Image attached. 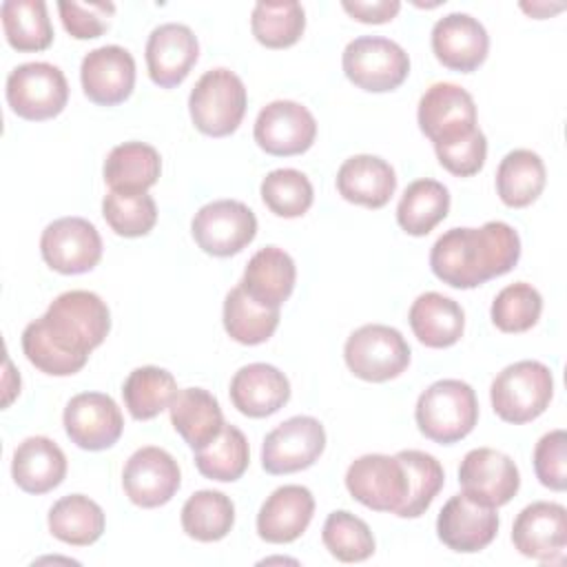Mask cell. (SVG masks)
<instances>
[{
  "mask_svg": "<svg viewBox=\"0 0 567 567\" xmlns=\"http://www.w3.org/2000/svg\"><path fill=\"white\" fill-rule=\"evenodd\" d=\"M111 330V312L100 295L91 290H66L58 295L47 312L22 330V352L31 365L51 377L80 372L91 350Z\"/></svg>",
  "mask_w": 567,
  "mask_h": 567,
  "instance_id": "cell-1",
  "label": "cell"
},
{
  "mask_svg": "<svg viewBox=\"0 0 567 567\" xmlns=\"http://www.w3.org/2000/svg\"><path fill=\"white\" fill-rule=\"evenodd\" d=\"M520 259V237L505 221L450 228L430 250L432 272L447 286L470 290L509 272Z\"/></svg>",
  "mask_w": 567,
  "mask_h": 567,
  "instance_id": "cell-2",
  "label": "cell"
},
{
  "mask_svg": "<svg viewBox=\"0 0 567 567\" xmlns=\"http://www.w3.org/2000/svg\"><path fill=\"white\" fill-rule=\"evenodd\" d=\"M414 419L425 439L452 445L474 430L478 421V401L470 383L461 379H441L421 392Z\"/></svg>",
  "mask_w": 567,
  "mask_h": 567,
  "instance_id": "cell-3",
  "label": "cell"
},
{
  "mask_svg": "<svg viewBox=\"0 0 567 567\" xmlns=\"http://www.w3.org/2000/svg\"><path fill=\"white\" fill-rule=\"evenodd\" d=\"M554 396L551 370L534 359L503 368L489 388L492 408L505 423L523 425L538 419Z\"/></svg>",
  "mask_w": 567,
  "mask_h": 567,
  "instance_id": "cell-4",
  "label": "cell"
},
{
  "mask_svg": "<svg viewBox=\"0 0 567 567\" xmlns=\"http://www.w3.org/2000/svg\"><path fill=\"white\" fill-rule=\"evenodd\" d=\"M246 86L237 73L217 66L206 71L188 95L190 120L197 131L224 137L237 131L246 113Z\"/></svg>",
  "mask_w": 567,
  "mask_h": 567,
  "instance_id": "cell-5",
  "label": "cell"
},
{
  "mask_svg": "<svg viewBox=\"0 0 567 567\" xmlns=\"http://www.w3.org/2000/svg\"><path fill=\"white\" fill-rule=\"evenodd\" d=\"M346 78L370 93L401 86L410 73V58L401 44L381 35H361L346 44L341 55Z\"/></svg>",
  "mask_w": 567,
  "mask_h": 567,
  "instance_id": "cell-6",
  "label": "cell"
},
{
  "mask_svg": "<svg viewBox=\"0 0 567 567\" xmlns=\"http://www.w3.org/2000/svg\"><path fill=\"white\" fill-rule=\"evenodd\" d=\"M343 359L354 377L383 383L399 377L410 365V346L396 328L365 323L348 337Z\"/></svg>",
  "mask_w": 567,
  "mask_h": 567,
  "instance_id": "cell-7",
  "label": "cell"
},
{
  "mask_svg": "<svg viewBox=\"0 0 567 567\" xmlns=\"http://www.w3.org/2000/svg\"><path fill=\"white\" fill-rule=\"evenodd\" d=\"M7 102L22 120H51L69 102V82L55 64L24 62L7 75Z\"/></svg>",
  "mask_w": 567,
  "mask_h": 567,
  "instance_id": "cell-8",
  "label": "cell"
},
{
  "mask_svg": "<svg viewBox=\"0 0 567 567\" xmlns=\"http://www.w3.org/2000/svg\"><path fill=\"white\" fill-rule=\"evenodd\" d=\"M190 233L206 255L230 257L255 239L257 217L244 202L215 199L195 213Z\"/></svg>",
  "mask_w": 567,
  "mask_h": 567,
  "instance_id": "cell-9",
  "label": "cell"
},
{
  "mask_svg": "<svg viewBox=\"0 0 567 567\" xmlns=\"http://www.w3.org/2000/svg\"><path fill=\"white\" fill-rule=\"evenodd\" d=\"M346 487L354 501L374 512L396 514L408 498V472L401 458L388 454H363L346 472Z\"/></svg>",
  "mask_w": 567,
  "mask_h": 567,
  "instance_id": "cell-10",
  "label": "cell"
},
{
  "mask_svg": "<svg viewBox=\"0 0 567 567\" xmlns=\"http://www.w3.org/2000/svg\"><path fill=\"white\" fill-rule=\"evenodd\" d=\"M326 447V430L315 416H290L270 430L261 445L268 474H292L317 463Z\"/></svg>",
  "mask_w": 567,
  "mask_h": 567,
  "instance_id": "cell-11",
  "label": "cell"
},
{
  "mask_svg": "<svg viewBox=\"0 0 567 567\" xmlns=\"http://www.w3.org/2000/svg\"><path fill=\"white\" fill-rule=\"evenodd\" d=\"M44 264L62 275H82L102 259V237L84 217H60L40 237Z\"/></svg>",
  "mask_w": 567,
  "mask_h": 567,
  "instance_id": "cell-12",
  "label": "cell"
},
{
  "mask_svg": "<svg viewBox=\"0 0 567 567\" xmlns=\"http://www.w3.org/2000/svg\"><path fill=\"white\" fill-rule=\"evenodd\" d=\"M419 128L432 144H443L472 133L476 126L474 97L458 84L436 82L419 100Z\"/></svg>",
  "mask_w": 567,
  "mask_h": 567,
  "instance_id": "cell-13",
  "label": "cell"
},
{
  "mask_svg": "<svg viewBox=\"0 0 567 567\" xmlns=\"http://www.w3.org/2000/svg\"><path fill=\"white\" fill-rule=\"evenodd\" d=\"M252 135L257 146L268 155H301L317 137V120L295 100H275L259 111Z\"/></svg>",
  "mask_w": 567,
  "mask_h": 567,
  "instance_id": "cell-14",
  "label": "cell"
},
{
  "mask_svg": "<svg viewBox=\"0 0 567 567\" xmlns=\"http://www.w3.org/2000/svg\"><path fill=\"white\" fill-rule=\"evenodd\" d=\"M458 485L472 501L501 507L516 496L520 474L507 454L492 447H476L470 450L458 465Z\"/></svg>",
  "mask_w": 567,
  "mask_h": 567,
  "instance_id": "cell-15",
  "label": "cell"
},
{
  "mask_svg": "<svg viewBox=\"0 0 567 567\" xmlns=\"http://www.w3.org/2000/svg\"><path fill=\"white\" fill-rule=\"evenodd\" d=\"M179 483L182 472L177 461L155 445L135 450L122 472V487L128 501L144 509L166 505L179 489Z\"/></svg>",
  "mask_w": 567,
  "mask_h": 567,
  "instance_id": "cell-16",
  "label": "cell"
},
{
  "mask_svg": "<svg viewBox=\"0 0 567 567\" xmlns=\"http://www.w3.org/2000/svg\"><path fill=\"white\" fill-rule=\"evenodd\" d=\"M62 423L71 443L89 452H100L115 445L124 430V419L117 403L104 392L75 394L64 408Z\"/></svg>",
  "mask_w": 567,
  "mask_h": 567,
  "instance_id": "cell-17",
  "label": "cell"
},
{
  "mask_svg": "<svg viewBox=\"0 0 567 567\" xmlns=\"http://www.w3.org/2000/svg\"><path fill=\"white\" fill-rule=\"evenodd\" d=\"M514 547L534 560L556 563L567 547V509L560 503L536 501L523 507L512 525Z\"/></svg>",
  "mask_w": 567,
  "mask_h": 567,
  "instance_id": "cell-18",
  "label": "cell"
},
{
  "mask_svg": "<svg viewBox=\"0 0 567 567\" xmlns=\"http://www.w3.org/2000/svg\"><path fill=\"white\" fill-rule=\"evenodd\" d=\"M498 532L496 507L481 505L463 492L452 496L436 518L439 540L458 554H474L485 549Z\"/></svg>",
  "mask_w": 567,
  "mask_h": 567,
  "instance_id": "cell-19",
  "label": "cell"
},
{
  "mask_svg": "<svg viewBox=\"0 0 567 567\" xmlns=\"http://www.w3.org/2000/svg\"><path fill=\"white\" fill-rule=\"evenodd\" d=\"M80 82L91 102L100 106L122 104L135 86V60L124 47H97L82 58Z\"/></svg>",
  "mask_w": 567,
  "mask_h": 567,
  "instance_id": "cell-20",
  "label": "cell"
},
{
  "mask_svg": "<svg viewBox=\"0 0 567 567\" xmlns=\"http://www.w3.org/2000/svg\"><path fill=\"white\" fill-rule=\"evenodd\" d=\"M432 51L443 66L458 73H472L487 58L489 35L476 18L454 11L434 22Z\"/></svg>",
  "mask_w": 567,
  "mask_h": 567,
  "instance_id": "cell-21",
  "label": "cell"
},
{
  "mask_svg": "<svg viewBox=\"0 0 567 567\" xmlns=\"http://www.w3.org/2000/svg\"><path fill=\"white\" fill-rule=\"evenodd\" d=\"M199 58V42L190 27L166 22L151 31L146 40V66L151 80L162 89H173L186 80Z\"/></svg>",
  "mask_w": 567,
  "mask_h": 567,
  "instance_id": "cell-22",
  "label": "cell"
},
{
  "mask_svg": "<svg viewBox=\"0 0 567 567\" xmlns=\"http://www.w3.org/2000/svg\"><path fill=\"white\" fill-rule=\"evenodd\" d=\"M312 514L315 498L308 487L281 485L259 507L257 534L266 543H292L308 529Z\"/></svg>",
  "mask_w": 567,
  "mask_h": 567,
  "instance_id": "cell-23",
  "label": "cell"
},
{
  "mask_svg": "<svg viewBox=\"0 0 567 567\" xmlns=\"http://www.w3.org/2000/svg\"><path fill=\"white\" fill-rule=\"evenodd\" d=\"M233 405L250 419H264L279 412L290 399L288 377L270 363H248L230 379Z\"/></svg>",
  "mask_w": 567,
  "mask_h": 567,
  "instance_id": "cell-24",
  "label": "cell"
},
{
  "mask_svg": "<svg viewBox=\"0 0 567 567\" xmlns=\"http://www.w3.org/2000/svg\"><path fill=\"white\" fill-rule=\"evenodd\" d=\"M337 190L350 204L383 208L396 190V175L383 157L352 155L337 171Z\"/></svg>",
  "mask_w": 567,
  "mask_h": 567,
  "instance_id": "cell-25",
  "label": "cell"
},
{
  "mask_svg": "<svg viewBox=\"0 0 567 567\" xmlns=\"http://www.w3.org/2000/svg\"><path fill=\"white\" fill-rule=\"evenodd\" d=\"M297 268L292 257L279 246L257 250L244 270L239 286L261 306L279 308L295 290Z\"/></svg>",
  "mask_w": 567,
  "mask_h": 567,
  "instance_id": "cell-26",
  "label": "cell"
},
{
  "mask_svg": "<svg viewBox=\"0 0 567 567\" xmlns=\"http://www.w3.org/2000/svg\"><path fill=\"white\" fill-rule=\"evenodd\" d=\"M11 476L22 492L47 494L64 481L66 456L55 441L29 436L13 452Z\"/></svg>",
  "mask_w": 567,
  "mask_h": 567,
  "instance_id": "cell-27",
  "label": "cell"
},
{
  "mask_svg": "<svg viewBox=\"0 0 567 567\" xmlns=\"http://www.w3.org/2000/svg\"><path fill=\"white\" fill-rule=\"evenodd\" d=\"M408 321L423 346L450 348L463 337L465 312L454 299L430 290L412 301Z\"/></svg>",
  "mask_w": 567,
  "mask_h": 567,
  "instance_id": "cell-28",
  "label": "cell"
},
{
  "mask_svg": "<svg viewBox=\"0 0 567 567\" xmlns=\"http://www.w3.org/2000/svg\"><path fill=\"white\" fill-rule=\"evenodd\" d=\"M168 412L175 432L193 452L208 445L226 425L219 401L204 388L177 390Z\"/></svg>",
  "mask_w": 567,
  "mask_h": 567,
  "instance_id": "cell-29",
  "label": "cell"
},
{
  "mask_svg": "<svg viewBox=\"0 0 567 567\" xmlns=\"http://www.w3.org/2000/svg\"><path fill=\"white\" fill-rule=\"evenodd\" d=\"M162 173L157 148L144 142H124L104 159V182L117 193H146Z\"/></svg>",
  "mask_w": 567,
  "mask_h": 567,
  "instance_id": "cell-30",
  "label": "cell"
},
{
  "mask_svg": "<svg viewBox=\"0 0 567 567\" xmlns=\"http://www.w3.org/2000/svg\"><path fill=\"white\" fill-rule=\"evenodd\" d=\"M547 171L538 153L529 148L509 151L496 168V193L509 208H525L538 199Z\"/></svg>",
  "mask_w": 567,
  "mask_h": 567,
  "instance_id": "cell-31",
  "label": "cell"
},
{
  "mask_svg": "<svg viewBox=\"0 0 567 567\" xmlns=\"http://www.w3.org/2000/svg\"><path fill=\"white\" fill-rule=\"evenodd\" d=\"M49 532L73 547L93 545L104 532L102 507L84 494H69L49 509Z\"/></svg>",
  "mask_w": 567,
  "mask_h": 567,
  "instance_id": "cell-32",
  "label": "cell"
},
{
  "mask_svg": "<svg viewBox=\"0 0 567 567\" xmlns=\"http://www.w3.org/2000/svg\"><path fill=\"white\" fill-rule=\"evenodd\" d=\"M447 210L450 190L441 182L423 177L403 190L396 206V221L408 235L423 237L447 217Z\"/></svg>",
  "mask_w": 567,
  "mask_h": 567,
  "instance_id": "cell-33",
  "label": "cell"
},
{
  "mask_svg": "<svg viewBox=\"0 0 567 567\" xmlns=\"http://www.w3.org/2000/svg\"><path fill=\"white\" fill-rule=\"evenodd\" d=\"M279 326V308L257 303L239 284L224 299V328L241 346L268 341Z\"/></svg>",
  "mask_w": 567,
  "mask_h": 567,
  "instance_id": "cell-34",
  "label": "cell"
},
{
  "mask_svg": "<svg viewBox=\"0 0 567 567\" xmlns=\"http://www.w3.org/2000/svg\"><path fill=\"white\" fill-rule=\"evenodd\" d=\"M177 394L175 377L157 365H142L128 372L122 385V399L128 414L137 421L155 419Z\"/></svg>",
  "mask_w": 567,
  "mask_h": 567,
  "instance_id": "cell-35",
  "label": "cell"
},
{
  "mask_svg": "<svg viewBox=\"0 0 567 567\" xmlns=\"http://www.w3.org/2000/svg\"><path fill=\"white\" fill-rule=\"evenodd\" d=\"M233 523L235 505L217 489H199L182 507V529L199 543L221 540L233 529Z\"/></svg>",
  "mask_w": 567,
  "mask_h": 567,
  "instance_id": "cell-36",
  "label": "cell"
},
{
  "mask_svg": "<svg viewBox=\"0 0 567 567\" xmlns=\"http://www.w3.org/2000/svg\"><path fill=\"white\" fill-rule=\"evenodd\" d=\"M7 42L16 51H44L53 42V27L42 0H4L0 7Z\"/></svg>",
  "mask_w": 567,
  "mask_h": 567,
  "instance_id": "cell-37",
  "label": "cell"
},
{
  "mask_svg": "<svg viewBox=\"0 0 567 567\" xmlns=\"http://www.w3.org/2000/svg\"><path fill=\"white\" fill-rule=\"evenodd\" d=\"M250 463V447L244 432L235 425H224L221 432L202 450H195V465L202 476L233 483L244 476Z\"/></svg>",
  "mask_w": 567,
  "mask_h": 567,
  "instance_id": "cell-38",
  "label": "cell"
},
{
  "mask_svg": "<svg viewBox=\"0 0 567 567\" xmlns=\"http://www.w3.org/2000/svg\"><path fill=\"white\" fill-rule=\"evenodd\" d=\"M250 29L259 44L268 49H286L303 35L306 11L295 0L257 2L250 16Z\"/></svg>",
  "mask_w": 567,
  "mask_h": 567,
  "instance_id": "cell-39",
  "label": "cell"
},
{
  "mask_svg": "<svg viewBox=\"0 0 567 567\" xmlns=\"http://www.w3.org/2000/svg\"><path fill=\"white\" fill-rule=\"evenodd\" d=\"M396 456L405 465L408 487H410L408 498H405L403 507L396 512V516L416 518L427 512V507L441 492V487L445 483V474H443L441 463L427 452L401 450V452H396Z\"/></svg>",
  "mask_w": 567,
  "mask_h": 567,
  "instance_id": "cell-40",
  "label": "cell"
},
{
  "mask_svg": "<svg viewBox=\"0 0 567 567\" xmlns=\"http://www.w3.org/2000/svg\"><path fill=\"white\" fill-rule=\"evenodd\" d=\"M321 540L330 556L341 563L368 560L377 547L368 523L350 514L348 509H337L328 514L321 529Z\"/></svg>",
  "mask_w": 567,
  "mask_h": 567,
  "instance_id": "cell-41",
  "label": "cell"
},
{
  "mask_svg": "<svg viewBox=\"0 0 567 567\" xmlns=\"http://www.w3.org/2000/svg\"><path fill=\"white\" fill-rule=\"evenodd\" d=\"M261 199L277 217H301L315 199L310 179L297 168H275L261 179Z\"/></svg>",
  "mask_w": 567,
  "mask_h": 567,
  "instance_id": "cell-42",
  "label": "cell"
},
{
  "mask_svg": "<svg viewBox=\"0 0 567 567\" xmlns=\"http://www.w3.org/2000/svg\"><path fill=\"white\" fill-rule=\"evenodd\" d=\"M102 215L120 237H144L157 221V206L148 193L109 190L102 199Z\"/></svg>",
  "mask_w": 567,
  "mask_h": 567,
  "instance_id": "cell-43",
  "label": "cell"
},
{
  "mask_svg": "<svg viewBox=\"0 0 567 567\" xmlns=\"http://www.w3.org/2000/svg\"><path fill=\"white\" fill-rule=\"evenodd\" d=\"M543 297L527 284L516 281L505 286L492 301V321L501 332H525L540 319Z\"/></svg>",
  "mask_w": 567,
  "mask_h": 567,
  "instance_id": "cell-44",
  "label": "cell"
},
{
  "mask_svg": "<svg viewBox=\"0 0 567 567\" xmlns=\"http://www.w3.org/2000/svg\"><path fill=\"white\" fill-rule=\"evenodd\" d=\"M434 151L445 171H450L456 177H472L485 164L487 140L481 128H474L472 133L458 140L434 144Z\"/></svg>",
  "mask_w": 567,
  "mask_h": 567,
  "instance_id": "cell-45",
  "label": "cell"
},
{
  "mask_svg": "<svg viewBox=\"0 0 567 567\" xmlns=\"http://www.w3.org/2000/svg\"><path fill=\"white\" fill-rule=\"evenodd\" d=\"M534 472L540 485L563 492L567 487V434L551 430L534 447Z\"/></svg>",
  "mask_w": 567,
  "mask_h": 567,
  "instance_id": "cell-46",
  "label": "cell"
},
{
  "mask_svg": "<svg viewBox=\"0 0 567 567\" xmlns=\"http://www.w3.org/2000/svg\"><path fill=\"white\" fill-rule=\"evenodd\" d=\"M60 20L66 33L75 40L100 38L109 29V18L115 13L113 2H58Z\"/></svg>",
  "mask_w": 567,
  "mask_h": 567,
  "instance_id": "cell-47",
  "label": "cell"
},
{
  "mask_svg": "<svg viewBox=\"0 0 567 567\" xmlns=\"http://www.w3.org/2000/svg\"><path fill=\"white\" fill-rule=\"evenodd\" d=\"M341 7L359 22H365V24H383V22H390L399 9H401V2L399 0H374V2H365V0H343Z\"/></svg>",
  "mask_w": 567,
  "mask_h": 567,
  "instance_id": "cell-48",
  "label": "cell"
},
{
  "mask_svg": "<svg viewBox=\"0 0 567 567\" xmlns=\"http://www.w3.org/2000/svg\"><path fill=\"white\" fill-rule=\"evenodd\" d=\"M520 9H523V11H527V13H532L534 18H547V13L563 9V4L549 7V4H525V2H523V4H520Z\"/></svg>",
  "mask_w": 567,
  "mask_h": 567,
  "instance_id": "cell-49",
  "label": "cell"
}]
</instances>
